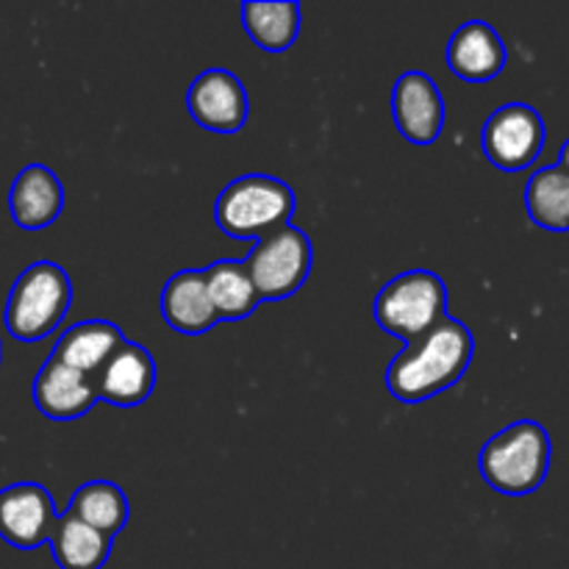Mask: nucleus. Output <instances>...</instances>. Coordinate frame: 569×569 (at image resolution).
I'll list each match as a JSON object with an SVG mask.
<instances>
[{"label": "nucleus", "mask_w": 569, "mask_h": 569, "mask_svg": "<svg viewBox=\"0 0 569 569\" xmlns=\"http://www.w3.org/2000/svg\"><path fill=\"white\" fill-rule=\"evenodd\" d=\"M295 214V192L281 178L242 176L228 183L214 203V220L233 239H264L289 226Z\"/></svg>", "instance_id": "3"}, {"label": "nucleus", "mask_w": 569, "mask_h": 569, "mask_svg": "<svg viewBox=\"0 0 569 569\" xmlns=\"http://www.w3.org/2000/svg\"><path fill=\"white\" fill-rule=\"evenodd\" d=\"M70 303V276L53 261H33L20 272L6 300V331L20 342H39L61 326Z\"/></svg>", "instance_id": "4"}, {"label": "nucleus", "mask_w": 569, "mask_h": 569, "mask_svg": "<svg viewBox=\"0 0 569 569\" xmlns=\"http://www.w3.org/2000/svg\"><path fill=\"white\" fill-rule=\"evenodd\" d=\"M161 315H164L167 326L176 328L178 333H187V337H200L214 322H220L209 300V292H206L203 272H176L164 283V292H161Z\"/></svg>", "instance_id": "16"}, {"label": "nucleus", "mask_w": 569, "mask_h": 569, "mask_svg": "<svg viewBox=\"0 0 569 569\" xmlns=\"http://www.w3.org/2000/svg\"><path fill=\"white\" fill-rule=\"evenodd\" d=\"M487 159L500 170H526L545 148V122L528 103H506L487 120L481 133Z\"/></svg>", "instance_id": "7"}, {"label": "nucleus", "mask_w": 569, "mask_h": 569, "mask_svg": "<svg viewBox=\"0 0 569 569\" xmlns=\"http://www.w3.org/2000/svg\"><path fill=\"white\" fill-rule=\"evenodd\" d=\"M550 467V437L539 422H511L495 433L481 450L478 470L483 481L500 495H531L548 478Z\"/></svg>", "instance_id": "2"}, {"label": "nucleus", "mask_w": 569, "mask_h": 569, "mask_svg": "<svg viewBox=\"0 0 569 569\" xmlns=\"http://www.w3.org/2000/svg\"><path fill=\"white\" fill-rule=\"evenodd\" d=\"M476 353L472 331L461 320L439 322L417 342L406 345L387 367V387L403 403H422L453 387L470 367Z\"/></svg>", "instance_id": "1"}, {"label": "nucleus", "mask_w": 569, "mask_h": 569, "mask_svg": "<svg viewBox=\"0 0 569 569\" xmlns=\"http://www.w3.org/2000/svg\"><path fill=\"white\" fill-rule=\"evenodd\" d=\"M56 520V506L42 483H11L0 492V537L11 548L33 550L50 542Z\"/></svg>", "instance_id": "8"}, {"label": "nucleus", "mask_w": 569, "mask_h": 569, "mask_svg": "<svg viewBox=\"0 0 569 569\" xmlns=\"http://www.w3.org/2000/svg\"><path fill=\"white\" fill-rule=\"evenodd\" d=\"M64 209V187L44 164H28L14 178L9 192V211L26 231H39L56 222Z\"/></svg>", "instance_id": "14"}, {"label": "nucleus", "mask_w": 569, "mask_h": 569, "mask_svg": "<svg viewBox=\"0 0 569 569\" xmlns=\"http://www.w3.org/2000/svg\"><path fill=\"white\" fill-rule=\"evenodd\" d=\"M242 22L248 37L259 48L281 53L289 50L300 31V6L295 0L283 3H242Z\"/></svg>", "instance_id": "21"}, {"label": "nucleus", "mask_w": 569, "mask_h": 569, "mask_svg": "<svg viewBox=\"0 0 569 569\" xmlns=\"http://www.w3.org/2000/svg\"><path fill=\"white\" fill-rule=\"evenodd\" d=\"M526 206L531 220L548 231H569V172L550 164L531 176L526 187Z\"/></svg>", "instance_id": "20"}, {"label": "nucleus", "mask_w": 569, "mask_h": 569, "mask_svg": "<svg viewBox=\"0 0 569 569\" xmlns=\"http://www.w3.org/2000/svg\"><path fill=\"white\" fill-rule=\"evenodd\" d=\"M506 44L489 22L470 20L448 42V64L459 78L472 83L492 81L506 67Z\"/></svg>", "instance_id": "13"}, {"label": "nucleus", "mask_w": 569, "mask_h": 569, "mask_svg": "<svg viewBox=\"0 0 569 569\" xmlns=\"http://www.w3.org/2000/svg\"><path fill=\"white\" fill-rule=\"evenodd\" d=\"M94 378L48 359L33 378V403L50 420H76L98 403Z\"/></svg>", "instance_id": "12"}, {"label": "nucleus", "mask_w": 569, "mask_h": 569, "mask_svg": "<svg viewBox=\"0 0 569 569\" xmlns=\"http://www.w3.org/2000/svg\"><path fill=\"white\" fill-rule=\"evenodd\" d=\"M448 320V287L431 270H409L392 278L376 298V322L406 345Z\"/></svg>", "instance_id": "5"}, {"label": "nucleus", "mask_w": 569, "mask_h": 569, "mask_svg": "<svg viewBox=\"0 0 569 569\" xmlns=\"http://www.w3.org/2000/svg\"><path fill=\"white\" fill-rule=\"evenodd\" d=\"M122 342H126V337H122V331L114 322L87 320L78 322V326H70L61 333L59 342L53 345L50 359L70 367V370L94 378L100 372V367L109 361V356L114 353Z\"/></svg>", "instance_id": "15"}, {"label": "nucleus", "mask_w": 569, "mask_h": 569, "mask_svg": "<svg viewBox=\"0 0 569 569\" xmlns=\"http://www.w3.org/2000/svg\"><path fill=\"white\" fill-rule=\"evenodd\" d=\"M67 511L76 515L81 522H87L89 528H94V531L114 539L117 533L126 528L128 515H131V506H128L126 492H122L117 483L89 481L72 495L70 509Z\"/></svg>", "instance_id": "19"}, {"label": "nucleus", "mask_w": 569, "mask_h": 569, "mask_svg": "<svg viewBox=\"0 0 569 569\" xmlns=\"http://www.w3.org/2000/svg\"><path fill=\"white\" fill-rule=\"evenodd\" d=\"M111 542L114 539L89 528L70 511L56 520L53 533H50L53 559L61 569H100L109 561Z\"/></svg>", "instance_id": "17"}, {"label": "nucleus", "mask_w": 569, "mask_h": 569, "mask_svg": "<svg viewBox=\"0 0 569 569\" xmlns=\"http://www.w3.org/2000/svg\"><path fill=\"white\" fill-rule=\"evenodd\" d=\"M187 109L200 128L214 133H237L248 122L244 83L228 70H206L189 83Z\"/></svg>", "instance_id": "9"}, {"label": "nucleus", "mask_w": 569, "mask_h": 569, "mask_svg": "<svg viewBox=\"0 0 569 569\" xmlns=\"http://www.w3.org/2000/svg\"><path fill=\"white\" fill-rule=\"evenodd\" d=\"M311 239L300 228L287 226L259 239L244 259L259 300H283L298 292L311 272Z\"/></svg>", "instance_id": "6"}, {"label": "nucleus", "mask_w": 569, "mask_h": 569, "mask_svg": "<svg viewBox=\"0 0 569 569\" xmlns=\"http://www.w3.org/2000/svg\"><path fill=\"white\" fill-rule=\"evenodd\" d=\"M392 114L409 142H437L445 128V100L433 78L420 70L403 72L392 89Z\"/></svg>", "instance_id": "10"}, {"label": "nucleus", "mask_w": 569, "mask_h": 569, "mask_svg": "<svg viewBox=\"0 0 569 569\" xmlns=\"http://www.w3.org/2000/svg\"><path fill=\"white\" fill-rule=\"evenodd\" d=\"M559 167H565L569 172V139L565 142V148H561V156H559Z\"/></svg>", "instance_id": "22"}, {"label": "nucleus", "mask_w": 569, "mask_h": 569, "mask_svg": "<svg viewBox=\"0 0 569 569\" xmlns=\"http://www.w3.org/2000/svg\"><path fill=\"white\" fill-rule=\"evenodd\" d=\"M203 281L217 320H244L259 306V292L250 281L244 261H214L203 270Z\"/></svg>", "instance_id": "18"}, {"label": "nucleus", "mask_w": 569, "mask_h": 569, "mask_svg": "<svg viewBox=\"0 0 569 569\" xmlns=\"http://www.w3.org/2000/svg\"><path fill=\"white\" fill-rule=\"evenodd\" d=\"M98 398L114 406H139L156 387V361L142 345L122 342L94 376Z\"/></svg>", "instance_id": "11"}]
</instances>
